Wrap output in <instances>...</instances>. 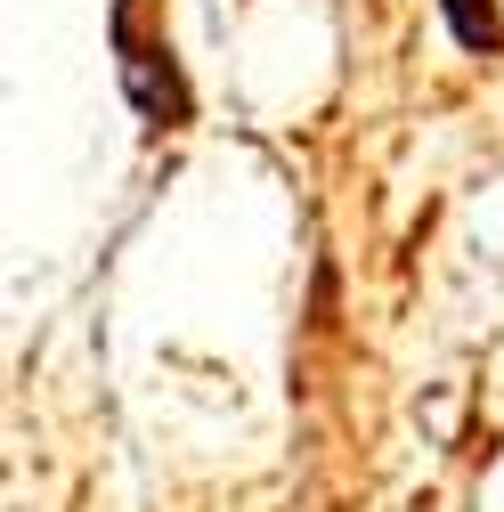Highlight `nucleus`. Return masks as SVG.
I'll return each instance as SVG.
<instances>
[{
    "label": "nucleus",
    "mask_w": 504,
    "mask_h": 512,
    "mask_svg": "<svg viewBox=\"0 0 504 512\" xmlns=\"http://www.w3.org/2000/svg\"><path fill=\"white\" fill-rule=\"evenodd\" d=\"M439 17H448L456 49H472V57H496V49H504V17H496V0H439Z\"/></svg>",
    "instance_id": "nucleus-2"
},
{
    "label": "nucleus",
    "mask_w": 504,
    "mask_h": 512,
    "mask_svg": "<svg viewBox=\"0 0 504 512\" xmlns=\"http://www.w3.org/2000/svg\"><path fill=\"white\" fill-rule=\"evenodd\" d=\"M114 49H122V90H131V106L155 122V131H171V122H187V82L171 66V49H147L131 33V9H114Z\"/></svg>",
    "instance_id": "nucleus-1"
}]
</instances>
